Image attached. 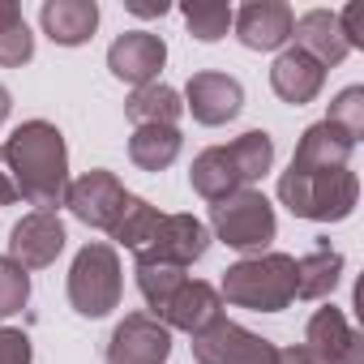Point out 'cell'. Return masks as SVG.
<instances>
[{"mask_svg": "<svg viewBox=\"0 0 364 364\" xmlns=\"http://www.w3.org/2000/svg\"><path fill=\"white\" fill-rule=\"evenodd\" d=\"M5 159H9V167L18 176L22 202H31L35 210L65 206L69 146H65V133L52 120H22L5 141Z\"/></svg>", "mask_w": 364, "mask_h": 364, "instance_id": "6da1fadb", "label": "cell"}, {"mask_svg": "<svg viewBox=\"0 0 364 364\" xmlns=\"http://www.w3.org/2000/svg\"><path fill=\"white\" fill-rule=\"evenodd\" d=\"M279 202L296 219L313 223H343L355 202H360V176L351 167H330V171H300L287 167L279 176Z\"/></svg>", "mask_w": 364, "mask_h": 364, "instance_id": "7a4b0ae2", "label": "cell"}, {"mask_svg": "<svg viewBox=\"0 0 364 364\" xmlns=\"http://www.w3.org/2000/svg\"><path fill=\"white\" fill-rule=\"evenodd\" d=\"M223 304L253 313H283L296 300V257L291 253H253L223 270Z\"/></svg>", "mask_w": 364, "mask_h": 364, "instance_id": "3957f363", "label": "cell"}, {"mask_svg": "<svg viewBox=\"0 0 364 364\" xmlns=\"http://www.w3.org/2000/svg\"><path fill=\"white\" fill-rule=\"evenodd\" d=\"M124 296V274H120V253L107 240H90L77 249L73 266H69V304L77 317H107L112 309H120Z\"/></svg>", "mask_w": 364, "mask_h": 364, "instance_id": "277c9868", "label": "cell"}, {"mask_svg": "<svg viewBox=\"0 0 364 364\" xmlns=\"http://www.w3.org/2000/svg\"><path fill=\"white\" fill-rule=\"evenodd\" d=\"M274 232H279V219L262 189H236L232 198L210 206V236L236 253H266Z\"/></svg>", "mask_w": 364, "mask_h": 364, "instance_id": "5b68a950", "label": "cell"}, {"mask_svg": "<svg viewBox=\"0 0 364 364\" xmlns=\"http://www.w3.org/2000/svg\"><path fill=\"white\" fill-rule=\"evenodd\" d=\"M206 249H210V228L198 215H163L154 236L133 257L150 262V266H180V270H189L193 262L206 257Z\"/></svg>", "mask_w": 364, "mask_h": 364, "instance_id": "8992f818", "label": "cell"}, {"mask_svg": "<svg viewBox=\"0 0 364 364\" xmlns=\"http://www.w3.org/2000/svg\"><path fill=\"white\" fill-rule=\"evenodd\" d=\"M129 202V189L120 185V176L107 171V167H90L86 176L69 180V189H65V206L77 223L86 228H99V232H112V223L120 219Z\"/></svg>", "mask_w": 364, "mask_h": 364, "instance_id": "52a82bcc", "label": "cell"}, {"mask_svg": "<svg viewBox=\"0 0 364 364\" xmlns=\"http://www.w3.org/2000/svg\"><path fill=\"white\" fill-rule=\"evenodd\" d=\"M279 347L253 330H245L232 317L210 321L202 334H193V360L198 364H274Z\"/></svg>", "mask_w": 364, "mask_h": 364, "instance_id": "ba28073f", "label": "cell"}, {"mask_svg": "<svg viewBox=\"0 0 364 364\" xmlns=\"http://www.w3.org/2000/svg\"><path fill=\"white\" fill-rule=\"evenodd\" d=\"M171 330L150 313H124L107 338V364H167Z\"/></svg>", "mask_w": 364, "mask_h": 364, "instance_id": "9c48e42d", "label": "cell"}, {"mask_svg": "<svg viewBox=\"0 0 364 364\" xmlns=\"http://www.w3.org/2000/svg\"><path fill=\"white\" fill-rule=\"evenodd\" d=\"M65 240H69V232H65V223H60L56 210H31L9 232V257L26 274L31 270H48L65 253Z\"/></svg>", "mask_w": 364, "mask_h": 364, "instance_id": "30bf717a", "label": "cell"}, {"mask_svg": "<svg viewBox=\"0 0 364 364\" xmlns=\"http://www.w3.org/2000/svg\"><path fill=\"white\" fill-rule=\"evenodd\" d=\"M304 351L313 355V364H364V338L347 321V313L334 304H326L309 317Z\"/></svg>", "mask_w": 364, "mask_h": 364, "instance_id": "8fae6325", "label": "cell"}, {"mask_svg": "<svg viewBox=\"0 0 364 364\" xmlns=\"http://www.w3.org/2000/svg\"><path fill=\"white\" fill-rule=\"evenodd\" d=\"M240 107H245V86L232 73L202 69L185 86V112H193V120L206 124V129H219V124L236 120Z\"/></svg>", "mask_w": 364, "mask_h": 364, "instance_id": "7c38bea8", "label": "cell"}, {"mask_svg": "<svg viewBox=\"0 0 364 364\" xmlns=\"http://www.w3.org/2000/svg\"><path fill=\"white\" fill-rule=\"evenodd\" d=\"M232 26H236V39L249 52H283L287 39H291L296 14L283 0H249V5L236 9Z\"/></svg>", "mask_w": 364, "mask_h": 364, "instance_id": "4fadbf2b", "label": "cell"}, {"mask_svg": "<svg viewBox=\"0 0 364 364\" xmlns=\"http://www.w3.org/2000/svg\"><path fill=\"white\" fill-rule=\"evenodd\" d=\"M167 65V43L150 31H124L116 35V43L107 48V69L112 77L129 82L133 90L137 86H150L159 82V69Z\"/></svg>", "mask_w": 364, "mask_h": 364, "instance_id": "5bb4252c", "label": "cell"}, {"mask_svg": "<svg viewBox=\"0 0 364 364\" xmlns=\"http://www.w3.org/2000/svg\"><path fill=\"white\" fill-rule=\"evenodd\" d=\"M150 317H159L167 330L202 334L210 321L223 317V296H219V287H210V283H202V279H185V283H180V287L163 300V309L150 313Z\"/></svg>", "mask_w": 364, "mask_h": 364, "instance_id": "9a60e30c", "label": "cell"}, {"mask_svg": "<svg viewBox=\"0 0 364 364\" xmlns=\"http://www.w3.org/2000/svg\"><path fill=\"white\" fill-rule=\"evenodd\" d=\"M270 86H274V95H279L283 103L304 107V103H313V99L321 95L326 69H321L313 56H304L300 48H283V52L274 56V65H270Z\"/></svg>", "mask_w": 364, "mask_h": 364, "instance_id": "2e32d148", "label": "cell"}, {"mask_svg": "<svg viewBox=\"0 0 364 364\" xmlns=\"http://www.w3.org/2000/svg\"><path fill=\"white\" fill-rule=\"evenodd\" d=\"M189 185H193V193L202 198V202H223V198H232L236 189H249L245 185V171H240V163H236V154H232V146H206L198 159H193V167H189Z\"/></svg>", "mask_w": 364, "mask_h": 364, "instance_id": "e0dca14e", "label": "cell"}, {"mask_svg": "<svg viewBox=\"0 0 364 364\" xmlns=\"http://www.w3.org/2000/svg\"><path fill=\"white\" fill-rule=\"evenodd\" d=\"M39 22L56 48H82L99 31V5L95 0H43Z\"/></svg>", "mask_w": 364, "mask_h": 364, "instance_id": "ac0fdd59", "label": "cell"}, {"mask_svg": "<svg viewBox=\"0 0 364 364\" xmlns=\"http://www.w3.org/2000/svg\"><path fill=\"white\" fill-rule=\"evenodd\" d=\"M291 39H296V48H300L304 56H313L321 69L343 65V60L351 56V48H347V39H343V26H338V14H330V9H309V14H300L296 26H291Z\"/></svg>", "mask_w": 364, "mask_h": 364, "instance_id": "d6986e66", "label": "cell"}, {"mask_svg": "<svg viewBox=\"0 0 364 364\" xmlns=\"http://www.w3.org/2000/svg\"><path fill=\"white\" fill-rule=\"evenodd\" d=\"M351 150H355V141H351L343 129H334L330 120H317V124H309V129L300 133L296 154H291V167H300V171L351 167V163H347V159H351Z\"/></svg>", "mask_w": 364, "mask_h": 364, "instance_id": "ffe728a7", "label": "cell"}, {"mask_svg": "<svg viewBox=\"0 0 364 364\" xmlns=\"http://www.w3.org/2000/svg\"><path fill=\"white\" fill-rule=\"evenodd\" d=\"M343 279V253L330 249V240L321 236L304 257H296V296L300 300H326Z\"/></svg>", "mask_w": 364, "mask_h": 364, "instance_id": "44dd1931", "label": "cell"}, {"mask_svg": "<svg viewBox=\"0 0 364 364\" xmlns=\"http://www.w3.org/2000/svg\"><path fill=\"white\" fill-rule=\"evenodd\" d=\"M124 116L146 129V124H167L176 129V120L185 116V99H180V90H171L167 82H150V86H137L129 99H124Z\"/></svg>", "mask_w": 364, "mask_h": 364, "instance_id": "7402d4cb", "label": "cell"}, {"mask_svg": "<svg viewBox=\"0 0 364 364\" xmlns=\"http://www.w3.org/2000/svg\"><path fill=\"white\" fill-rule=\"evenodd\" d=\"M185 150V137L180 129H167V124H146V129H133L129 137V159L141 167V171H163L180 159Z\"/></svg>", "mask_w": 364, "mask_h": 364, "instance_id": "603a6c76", "label": "cell"}, {"mask_svg": "<svg viewBox=\"0 0 364 364\" xmlns=\"http://www.w3.org/2000/svg\"><path fill=\"white\" fill-rule=\"evenodd\" d=\"M35 60V35L22 18V5L0 0V69H18Z\"/></svg>", "mask_w": 364, "mask_h": 364, "instance_id": "cb8c5ba5", "label": "cell"}, {"mask_svg": "<svg viewBox=\"0 0 364 364\" xmlns=\"http://www.w3.org/2000/svg\"><path fill=\"white\" fill-rule=\"evenodd\" d=\"M159 219H163V210H159V206H150L146 198H133V193H129V202H124V210H120V219L112 223V232H107V236H112L120 249L137 253V249L154 236Z\"/></svg>", "mask_w": 364, "mask_h": 364, "instance_id": "d4e9b609", "label": "cell"}, {"mask_svg": "<svg viewBox=\"0 0 364 364\" xmlns=\"http://www.w3.org/2000/svg\"><path fill=\"white\" fill-rule=\"evenodd\" d=\"M180 18H185V26H189L193 39H202V43H219V39L232 31L236 9L223 5V0H189V5L180 9Z\"/></svg>", "mask_w": 364, "mask_h": 364, "instance_id": "484cf974", "label": "cell"}, {"mask_svg": "<svg viewBox=\"0 0 364 364\" xmlns=\"http://www.w3.org/2000/svg\"><path fill=\"white\" fill-rule=\"evenodd\" d=\"M228 146H232V154H236V163H240V171H245V185H249V189L274 167V137H270L266 129H249V133H240V137L228 141Z\"/></svg>", "mask_w": 364, "mask_h": 364, "instance_id": "4316f807", "label": "cell"}, {"mask_svg": "<svg viewBox=\"0 0 364 364\" xmlns=\"http://www.w3.org/2000/svg\"><path fill=\"white\" fill-rule=\"evenodd\" d=\"M137 291H141V300L150 304V313H159L163 309V300L180 287V283H185L189 274L185 270H180V266H150V262H137Z\"/></svg>", "mask_w": 364, "mask_h": 364, "instance_id": "83f0119b", "label": "cell"}, {"mask_svg": "<svg viewBox=\"0 0 364 364\" xmlns=\"http://www.w3.org/2000/svg\"><path fill=\"white\" fill-rule=\"evenodd\" d=\"M26 300H31V274L14 257H0V321L18 317Z\"/></svg>", "mask_w": 364, "mask_h": 364, "instance_id": "f1b7e54d", "label": "cell"}, {"mask_svg": "<svg viewBox=\"0 0 364 364\" xmlns=\"http://www.w3.org/2000/svg\"><path fill=\"white\" fill-rule=\"evenodd\" d=\"M334 129H343L355 146H360V137H364V86H347V90H338L334 95V103H330V116H326Z\"/></svg>", "mask_w": 364, "mask_h": 364, "instance_id": "f546056e", "label": "cell"}, {"mask_svg": "<svg viewBox=\"0 0 364 364\" xmlns=\"http://www.w3.org/2000/svg\"><path fill=\"white\" fill-rule=\"evenodd\" d=\"M0 364H35L31 338L14 326H0Z\"/></svg>", "mask_w": 364, "mask_h": 364, "instance_id": "4dcf8cb0", "label": "cell"}, {"mask_svg": "<svg viewBox=\"0 0 364 364\" xmlns=\"http://www.w3.org/2000/svg\"><path fill=\"white\" fill-rule=\"evenodd\" d=\"M14 202H22V189H18V176H14L9 159H5V146H0V206H14Z\"/></svg>", "mask_w": 364, "mask_h": 364, "instance_id": "1f68e13d", "label": "cell"}, {"mask_svg": "<svg viewBox=\"0 0 364 364\" xmlns=\"http://www.w3.org/2000/svg\"><path fill=\"white\" fill-rule=\"evenodd\" d=\"M124 9L137 14V18H163V14H167L163 0H159V5H146V0H124Z\"/></svg>", "mask_w": 364, "mask_h": 364, "instance_id": "d6a6232c", "label": "cell"}, {"mask_svg": "<svg viewBox=\"0 0 364 364\" xmlns=\"http://www.w3.org/2000/svg\"><path fill=\"white\" fill-rule=\"evenodd\" d=\"M274 364H313V355H309L304 347H279Z\"/></svg>", "mask_w": 364, "mask_h": 364, "instance_id": "836d02e7", "label": "cell"}, {"mask_svg": "<svg viewBox=\"0 0 364 364\" xmlns=\"http://www.w3.org/2000/svg\"><path fill=\"white\" fill-rule=\"evenodd\" d=\"M9 112H14V95H9V86H0V124L9 120Z\"/></svg>", "mask_w": 364, "mask_h": 364, "instance_id": "e575fe53", "label": "cell"}]
</instances>
